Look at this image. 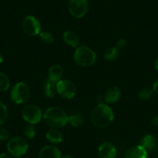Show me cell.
Masks as SVG:
<instances>
[{
	"mask_svg": "<svg viewBox=\"0 0 158 158\" xmlns=\"http://www.w3.org/2000/svg\"><path fill=\"white\" fill-rule=\"evenodd\" d=\"M114 120V113L110 106L100 103L95 106L91 113L92 124L98 128H106L110 126Z\"/></svg>",
	"mask_w": 158,
	"mask_h": 158,
	"instance_id": "cell-1",
	"label": "cell"
},
{
	"mask_svg": "<svg viewBox=\"0 0 158 158\" xmlns=\"http://www.w3.org/2000/svg\"><path fill=\"white\" fill-rule=\"evenodd\" d=\"M43 118L51 128H61L68 123V115L59 107L48 108L44 113Z\"/></svg>",
	"mask_w": 158,
	"mask_h": 158,
	"instance_id": "cell-2",
	"label": "cell"
},
{
	"mask_svg": "<svg viewBox=\"0 0 158 158\" xmlns=\"http://www.w3.org/2000/svg\"><path fill=\"white\" fill-rule=\"evenodd\" d=\"M74 60L81 67H89L94 64L96 60V54L87 46L77 47L74 53Z\"/></svg>",
	"mask_w": 158,
	"mask_h": 158,
	"instance_id": "cell-3",
	"label": "cell"
},
{
	"mask_svg": "<svg viewBox=\"0 0 158 158\" xmlns=\"http://www.w3.org/2000/svg\"><path fill=\"white\" fill-rule=\"evenodd\" d=\"M29 144L27 139L21 136H15L12 138L7 143V150L12 156H22L27 152Z\"/></svg>",
	"mask_w": 158,
	"mask_h": 158,
	"instance_id": "cell-4",
	"label": "cell"
},
{
	"mask_svg": "<svg viewBox=\"0 0 158 158\" xmlns=\"http://www.w3.org/2000/svg\"><path fill=\"white\" fill-rule=\"evenodd\" d=\"M30 89L25 82H18L15 85L10 92V98L16 104H22L29 100Z\"/></svg>",
	"mask_w": 158,
	"mask_h": 158,
	"instance_id": "cell-5",
	"label": "cell"
},
{
	"mask_svg": "<svg viewBox=\"0 0 158 158\" xmlns=\"http://www.w3.org/2000/svg\"><path fill=\"white\" fill-rule=\"evenodd\" d=\"M22 116L29 124H38L43 118L41 109L36 105H28L23 109Z\"/></svg>",
	"mask_w": 158,
	"mask_h": 158,
	"instance_id": "cell-6",
	"label": "cell"
},
{
	"mask_svg": "<svg viewBox=\"0 0 158 158\" xmlns=\"http://www.w3.org/2000/svg\"><path fill=\"white\" fill-rule=\"evenodd\" d=\"M68 9L74 17L82 18L89 10V0H69Z\"/></svg>",
	"mask_w": 158,
	"mask_h": 158,
	"instance_id": "cell-7",
	"label": "cell"
},
{
	"mask_svg": "<svg viewBox=\"0 0 158 158\" xmlns=\"http://www.w3.org/2000/svg\"><path fill=\"white\" fill-rule=\"evenodd\" d=\"M76 86L73 81L68 79L60 80L57 83V92L60 97L65 99H71L76 94Z\"/></svg>",
	"mask_w": 158,
	"mask_h": 158,
	"instance_id": "cell-8",
	"label": "cell"
},
{
	"mask_svg": "<svg viewBox=\"0 0 158 158\" xmlns=\"http://www.w3.org/2000/svg\"><path fill=\"white\" fill-rule=\"evenodd\" d=\"M23 29L30 36H37L41 32V24L35 16L29 15L23 20Z\"/></svg>",
	"mask_w": 158,
	"mask_h": 158,
	"instance_id": "cell-9",
	"label": "cell"
},
{
	"mask_svg": "<svg viewBox=\"0 0 158 158\" xmlns=\"http://www.w3.org/2000/svg\"><path fill=\"white\" fill-rule=\"evenodd\" d=\"M98 151L101 158H115L117 154L115 146L109 142L102 143L98 147Z\"/></svg>",
	"mask_w": 158,
	"mask_h": 158,
	"instance_id": "cell-10",
	"label": "cell"
},
{
	"mask_svg": "<svg viewBox=\"0 0 158 158\" xmlns=\"http://www.w3.org/2000/svg\"><path fill=\"white\" fill-rule=\"evenodd\" d=\"M61 156L59 148L53 145L45 146L39 153V158H61Z\"/></svg>",
	"mask_w": 158,
	"mask_h": 158,
	"instance_id": "cell-11",
	"label": "cell"
},
{
	"mask_svg": "<svg viewBox=\"0 0 158 158\" xmlns=\"http://www.w3.org/2000/svg\"><path fill=\"white\" fill-rule=\"evenodd\" d=\"M148 153L142 146L136 145L132 147L126 152L124 158H147Z\"/></svg>",
	"mask_w": 158,
	"mask_h": 158,
	"instance_id": "cell-12",
	"label": "cell"
},
{
	"mask_svg": "<svg viewBox=\"0 0 158 158\" xmlns=\"http://www.w3.org/2000/svg\"><path fill=\"white\" fill-rule=\"evenodd\" d=\"M122 92L121 90L116 86H112L109 88L105 95V101L109 104H113L118 102L120 98Z\"/></svg>",
	"mask_w": 158,
	"mask_h": 158,
	"instance_id": "cell-13",
	"label": "cell"
},
{
	"mask_svg": "<svg viewBox=\"0 0 158 158\" xmlns=\"http://www.w3.org/2000/svg\"><path fill=\"white\" fill-rule=\"evenodd\" d=\"M139 145L142 146L147 151H154L157 147V142L154 136L151 134H147L141 139Z\"/></svg>",
	"mask_w": 158,
	"mask_h": 158,
	"instance_id": "cell-14",
	"label": "cell"
},
{
	"mask_svg": "<svg viewBox=\"0 0 158 158\" xmlns=\"http://www.w3.org/2000/svg\"><path fill=\"white\" fill-rule=\"evenodd\" d=\"M63 40L66 44L72 48H77L80 41L77 34L73 30L65 31L63 34Z\"/></svg>",
	"mask_w": 158,
	"mask_h": 158,
	"instance_id": "cell-15",
	"label": "cell"
},
{
	"mask_svg": "<svg viewBox=\"0 0 158 158\" xmlns=\"http://www.w3.org/2000/svg\"><path fill=\"white\" fill-rule=\"evenodd\" d=\"M63 68L59 64H54L49 68L48 71V78L52 81L57 83L60 81L63 77Z\"/></svg>",
	"mask_w": 158,
	"mask_h": 158,
	"instance_id": "cell-16",
	"label": "cell"
},
{
	"mask_svg": "<svg viewBox=\"0 0 158 158\" xmlns=\"http://www.w3.org/2000/svg\"><path fill=\"white\" fill-rule=\"evenodd\" d=\"M46 138L51 143L57 144L63 140V134L57 128H51L47 132Z\"/></svg>",
	"mask_w": 158,
	"mask_h": 158,
	"instance_id": "cell-17",
	"label": "cell"
},
{
	"mask_svg": "<svg viewBox=\"0 0 158 158\" xmlns=\"http://www.w3.org/2000/svg\"><path fill=\"white\" fill-rule=\"evenodd\" d=\"M44 92L45 95L48 98H54L57 92V83L52 81L49 78L45 81L44 85Z\"/></svg>",
	"mask_w": 158,
	"mask_h": 158,
	"instance_id": "cell-18",
	"label": "cell"
},
{
	"mask_svg": "<svg viewBox=\"0 0 158 158\" xmlns=\"http://www.w3.org/2000/svg\"><path fill=\"white\" fill-rule=\"evenodd\" d=\"M118 55H119V49L116 47H111L107 48L103 54L105 60L107 61H114L118 58Z\"/></svg>",
	"mask_w": 158,
	"mask_h": 158,
	"instance_id": "cell-19",
	"label": "cell"
},
{
	"mask_svg": "<svg viewBox=\"0 0 158 158\" xmlns=\"http://www.w3.org/2000/svg\"><path fill=\"white\" fill-rule=\"evenodd\" d=\"M83 123V117L80 113H73L68 116V123L71 124L72 127H77L81 126Z\"/></svg>",
	"mask_w": 158,
	"mask_h": 158,
	"instance_id": "cell-20",
	"label": "cell"
},
{
	"mask_svg": "<svg viewBox=\"0 0 158 158\" xmlns=\"http://www.w3.org/2000/svg\"><path fill=\"white\" fill-rule=\"evenodd\" d=\"M10 85V81L8 76L2 72H0V92H6Z\"/></svg>",
	"mask_w": 158,
	"mask_h": 158,
	"instance_id": "cell-21",
	"label": "cell"
},
{
	"mask_svg": "<svg viewBox=\"0 0 158 158\" xmlns=\"http://www.w3.org/2000/svg\"><path fill=\"white\" fill-rule=\"evenodd\" d=\"M40 39L43 43L47 44H52L54 40V37L53 36V34L50 32L48 31H43L40 32V33L39 34Z\"/></svg>",
	"mask_w": 158,
	"mask_h": 158,
	"instance_id": "cell-22",
	"label": "cell"
},
{
	"mask_svg": "<svg viewBox=\"0 0 158 158\" xmlns=\"http://www.w3.org/2000/svg\"><path fill=\"white\" fill-rule=\"evenodd\" d=\"M8 118L7 107L2 102L0 101V126L5 123Z\"/></svg>",
	"mask_w": 158,
	"mask_h": 158,
	"instance_id": "cell-23",
	"label": "cell"
},
{
	"mask_svg": "<svg viewBox=\"0 0 158 158\" xmlns=\"http://www.w3.org/2000/svg\"><path fill=\"white\" fill-rule=\"evenodd\" d=\"M153 90L150 88H144L141 89L140 92H139V98L142 101H147L150 99L153 95Z\"/></svg>",
	"mask_w": 158,
	"mask_h": 158,
	"instance_id": "cell-24",
	"label": "cell"
},
{
	"mask_svg": "<svg viewBox=\"0 0 158 158\" xmlns=\"http://www.w3.org/2000/svg\"><path fill=\"white\" fill-rule=\"evenodd\" d=\"M36 129H35L34 125H33V124H29V125H27L23 130L24 136L29 139H33L34 136H36Z\"/></svg>",
	"mask_w": 158,
	"mask_h": 158,
	"instance_id": "cell-25",
	"label": "cell"
},
{
	"mask_svg": "<svg viewBox=\"0 0 158 158\" xmlns=\"http://www.w3.org/2000/svg\"><path fill=\"white\" fill-rule=\"evenodd\" d=\"M9 132L3 127H0V141H6L9 139Z\"/></svg>",
	"mask_w": 158,
	"mask_h": 158,
	"instance_id": "cell-26",
	"label": "cell"
},
{
	"mask_svg": "<svg viewBox=\"0 0 158 158\" xmlns=\"http://www.w3.org/2000/svg\"><path fill=\"white\" fill-rule=\"evenodd\" d=\"M127 45V40L125 39H120L118 40V42L116 44V48L118 49H121V48H124Z\"/></svg>",
	"mask_w": 158,
	"mask_h": 158,
	"instance_id": "cell-27",
	"label": "cell"
},
{
	"mask_svg": "<svg viewBox=\"0 0 158 158\" xmlns=\"http://www.w3.org/2000/svg\"><path fill=\"white\" fill-rule=\"evenodd\" d=\"M151 125L155 127H158V115H155L151 119Z\"/></svg>",
	"mask_w": 158,
	"mask_h": 158,
	"instance_id": "cell-28",
	"label": "cell"
},
{
	"mask_svg": "<svg viewBox=\"0 0 158 158\" xmlns=\"http://www.w3.org/2000/svg\"><path fill=\"white\" fill-rule=\"evenodd\" d=\"M152 90H153V93L156 94V95H158V79L156 80V81H155L154 83H153V89H152Z\"/></svg>",
	"mask_w": 158,
	"mask_h": 158,
	"instance_id": "cell-29",
	"label": "cell"
},
{
	"mask_svg": "<svg viewBox=\"0 0 158 158\" xmlns=\"http://www.w3.org/2000/svg\"><path fill=\"white\" fill-rule=\"evenodd\" d=\"M0 158H13L10 154L6 153H0Z\"/></svg>",
	"mask_w": 158,
	"mask_h": 158,
	"instance_id": "cell-30",
	"label": "cell"
},
{
	"mask_svg": "<svg viewBox=\"0 0 158 158\" xmlns=\"http://www.w3.org/2000/svg\"><path fill=\"white\" fill-rule=\"evenodd\" d=\"M155 68H156V69L157 70V71H158V57L156 58V61H155Z\"/></svg>",
	"mask_w": 158,
	"mask_h": 158,
	"instance_id": "cell-31",
	"label": "cell"
},
{
	"mask_svg": "<svg viewBox=\"0 0 158 158\" xmlns=\"http://www.w3.org/2000/svg\"><path fill=\"white\" fill-rule=\"evenodd\" d=\"M61 158H74L71 155H64V156H62Z\"/></svg>",
	"mask_w": 158,
	"mask_h": 158,
	"instance_id": "cell-32",
	"label": "cell"
},
{
	"mask_svg": "<svg viewBox=\"0 0 158 158\" xmlns=\"http://www.w3.org/2000/svg\"><path fill=\"white\" fill-rule=\"evenodd\" d=\"M3 62V57H2V55L1 54H0V64Z\"/></svg>",
	"mask_w": 158,
	"mask_h": 158,
	"instance_id": "cell-33",
	"label": "cell"
},
{
	"mask_svg": "<svg viewBox=\"0 0 158 158\" xmlns=\"http://www.w3.org/2000/svg\"><path fill=\"white\" fill-rule=\"evenodd\" d=\"M15 158H21V156H19V157H15Z\"/></svg>",
	"mask_w": 158,
	"mask_h": 158,
	"instance_id": "cell-34",
	"label": "cell"
}]
</instances>
